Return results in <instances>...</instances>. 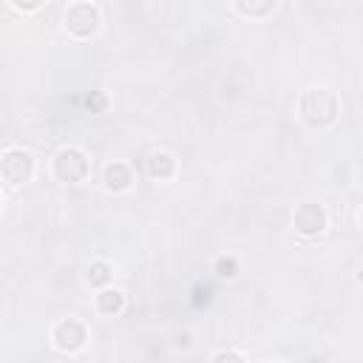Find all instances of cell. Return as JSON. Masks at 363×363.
Returning a JSON list of instances; mask_svg holds the SVG:
<instances>
[{
	"mask_svg": "<svg viewBox=\"0 0 363 363\" xmlns=\"http://www.w3.org/2000/svg\"><path fill=\"white\" fill-rule=\"evenodd\" d=\"M301 113H303V119L309 125L323 128V125H329L335 119L337 102H335V96L329 91H306L303 99H301Z\"/></svg>",
	"mask_w": 363,
	"mask_h": 363,
	"instance_id": "6da1fadb",
	"label": "cell"
},
{
	"mask_svg": "<svg viewBox=\"0 0 363 363\" xmlns=\"http://www.w3.org/2000/svg\"><path fill=\"white\" fill-rule=\"evenodd\" d=\"M54 173H57L60 182H79V179H85V173H88V159H85V153L77 150V147L60 150L57 159H54Z\"/></svg>",
	"mask_w": 363,
	"mask_h": 363,
	"instance_id": "7a4b0ae2",
	"label": "cell"
},
{
	"mask_svg": "<svg viewBox=\"0 0 363 363\" xmlns=\"http://www.w3.org/2000/svg\"><path fill=\"white\" fill-rule=\"evenodd\" d=\"M96 23H99V11H96L91 3H74V6H68V11H65V26H68V31L77 34V37L94 34Z\"/></svg>",
	"mask_w": 363,
	"mask_h": 363,
	"instance_id": "3957f363",
	"label": "cell"
},
{
	"mask_svg": "<svg viewBox=\"0 0 363 363\" xmlns=\"http://www.w3.org/2000/svg\"><path fill=\"white\" fill-rule=\"evenodd\" d=\"M3 176L11 184L28 182V176H31V156L26 150H9L3 156Z\"/></svg>",
	"mask_w": 363,
	"mask_h": 363,
	"instance_id": "277c9868",
	"label": "cell"
},
{
	"mask_svg": "<svg viewBox=\"0 0 363 363\" xmlns=\"http://www.w3.org/2000/svg\"><path fill=\"white\" fill-rule=\"evenodd\" d=\"M326 227V213L318 204H301L295 210V230L303 235H318Z\"/></svg>",
	"mask_w": 363,
	"mask_h": 363,
	"instance_id": "5b68a950",
	"label": "cell"
},
{
	"mask_svg": "<svg viewBox=\"0 0 363 363\" xmlns=\"http://www.w3.org/2000/svg\"><path fill=\"white\" fill-rule=\"evenodd\" d=\"M54 340H57V346L60 349H65V352H74V349H79L82 343H85V326L79 323V320H62V323H57V329H54Z\"/></svg>",
	"mask_w": 363,
	"mask_h": 363,
	"instance_id": "8992f818",
	"label": "cell"
},
{
	"mask_svg": "<svg viewBox=\"0 0 363 363\" xmlns=\"http://www.w3.org/2000/svg\"><path fill=\"white\" fill-rule=\"evenodd\" d=\"M105 184H108L111 190H125V187L130 184V170H128L125 164H119V162L108 164V167H105Z\"/></svg>",
	"mask_w": 363,
	"mask_h": 363,
	"instance_id": "52a82bcc",
	"label": "cell"
},
{
	"mask_svg": "<svg viewBox=\"0 0 363 363\" xmlns=\"http://www.w3.org/2000/svg\"><path fill=\"white\" fill-rule=\"evenodd\" d=\"M147 173H150L153 179H167V176H173V159H170L167 153H153V156L147 159Z\"/></svg>",
	"mask_w": 363,
	"mask_h": 363,
	"instance_id": "ba28073f",
	"label": "cell"
},
{
	"mask_svg": "<svg viewBox=\"0 0 363 363\" xmlns=\"http://www.w3.org/2000/svg\"><path fill=\"white\" fill-rule=\"evenodd\" d=\"M122 292H116V289H105L102 295H99V309L105 312V315H116L119 309H122Z\"/></svg>",
	"mask_w": 363,
	"mask_h": 363,
	"instance_id": "9c48e42d",
	"label": "cell"
},
{
	"mask_svg": "<svg viewBox=\"0 0 363 363\" xmlns=\"http://www.w3.org/2000/svg\"><path fill=\"white\" fill-rule=\"evenodd\" d=\"M108 278H111V269H108V264H102V261H94V264L88 267V281H91L94 286H102Z\"/></svg>",
	"mask_w": 363,
	"mask_h": 363,
	"instance_id": "30bf717a",
	"label": "cell"
},
{
	"mask_svg": "<svg viewBox=\"0 0 363 363\" xmlns=\"http://www.w3.org/2000/svg\"><path fill=\"white\" fill-rule=\"evenodd\" d=\"M216 272H218L221 278H235V272H238V264H235V258H218V264H216Z\"/></svg>",
	"mask_w": 363,
	"mask_h": 363,
	"instance_id": "8fae6325",
	"label": "cell"
},
{
	"mask_svg": "<svg viewBox=\"0 0 363 363\" xmlns=\"http://www.w3.org/2000/svg\"><path fill=\"white\" fill-rule=\"evenodd\" d=\"M85 105H88V111H91V113H99V111H105L108 99H105V94H102V91H94V94L85 99Z\"/></svg>",
	"mask_w": 363,
	"mask_h": 363,
	"instance_id": "7c38bea8",
	"label": "cell"
},
{
	"mask_svg": "<svg viewBox=\"0 0 363 363\" xmlns=\"http://www.w3.org/2000/svg\"><path fill=\"white\" fill-rule=\"evenodd\" d=\"M272 9H275L272 3H261V6H255V3H238V11H244V14H267Z\"/></svg>",
	"mask_w": 363,
	"mask_h": 363,
	"instance_id": "4fadbf2b",
	"label": "cell"
},
{
	"mask_svg": "<svg viewBox=\"0 0 363 363\" xmlns=\"http://www.w3.org/2000/svg\"><path fill=\"white\" fill-rule=\"evenodd\" d=\"M213 363H244V360H241V354H235L233 349H224V352H218V354L213 357Z\"/></svg>",
	"mask_w": 363,
	"mask_h": 363,
	"instance_id": "5bb4252c",
	"label": "cell"
},
{
	"mask_svg": "<svg viewBox=\"0 0 363 363\" xmlns=\"http://www.w3.org/2000/svg\"><path fill=\"white\" fill-rule=\"evenodd\" d=\"M357 278H360V284H363V267H360V272H357Z\"/></svg>",
	"mask_w": 363,
	"mask_h": 363,
	"instance_id": "9a60e30c",
	"label": "cell"
},
{
	"mask_svg": "<svg viewBox=\"0 0 363 363\" xmlns=\"http://www.w3.org/2000/svg\"><path fill=\"white\" fill-rule=\"evenodd\" d=\"M360 218H363V216H360Z\"/></svg>",
	"mask_w": 363,
	"mask_h": 363,
	"instance_id": "2e32d148",
	"label": "cell"
}]
</instances>
